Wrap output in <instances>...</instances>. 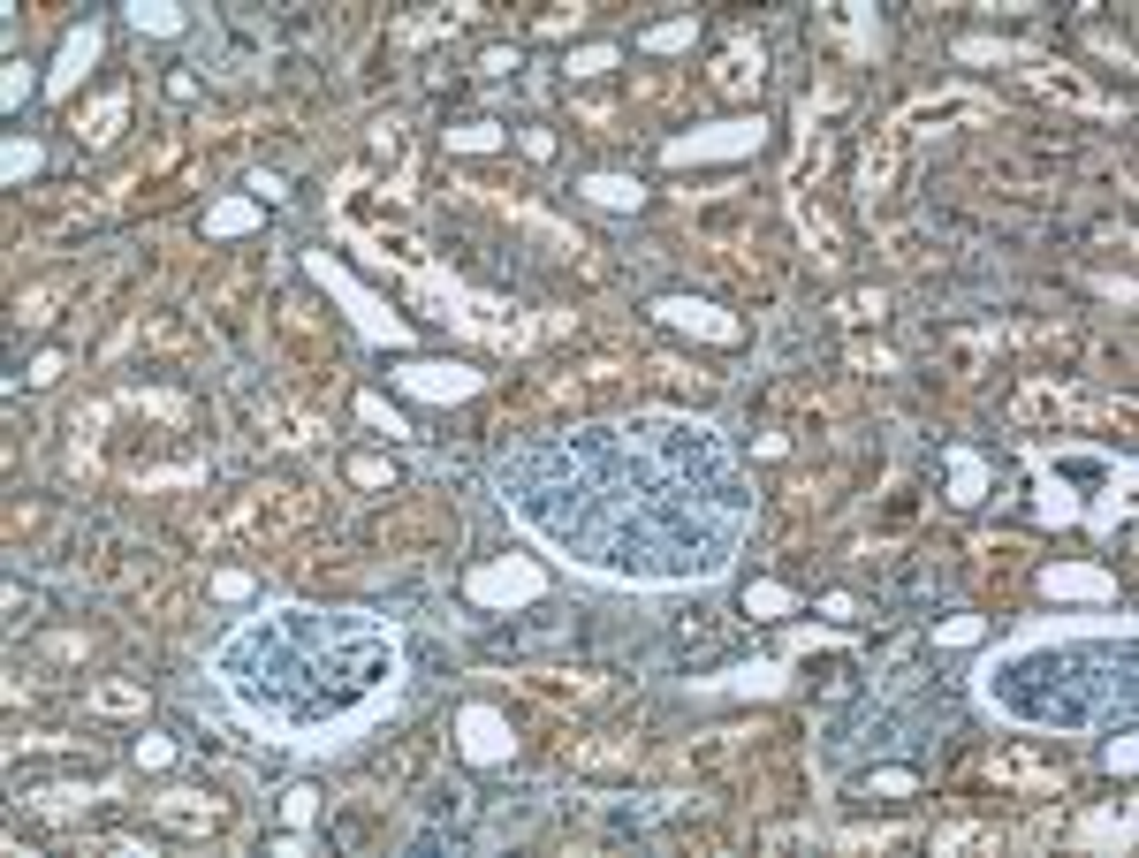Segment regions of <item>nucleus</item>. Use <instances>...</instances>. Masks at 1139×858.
Listing matches in <instances>:
<instances>
[{
    "instance_id": "nucleus-1",
    "label": "nucleus",
    "mask_w": 1139,
    "mask_h": 858,
    "mask_svg": "<svg viewBox=\"0 0 1139 858\" xmlns=\"http://www.w3.org/2000/svg\"><path fill=\"white\" fill-rule=\"evenodd\" d=\"M502 510L608 585H707L753 524V472L707 418H600L494 456Z\"/></svg>"
},
{
    "instance_id": "nucleus-2",
    "label": "nucleus",
    "mask_w": 1139,
    "mask_h": 858,
    "mask_svg": "<svg viewBox=\"0 0 1139 858\" xmlns=\"http://www.w3.org/2000/svg\"><path fill=\"white\" fill-rule=\"evenodd\" d=\"M213 677L252 730L320 752L357 737L395 699L403 639L357 608H266L220 639Z\"/></svg>"
},
{
    "instance_id": "nucleus-3",
    "label": "nucleus",
    "mask_w": 1139,
    "mask_h": 858,
    "mask_svg": "<svg viewBox=\"0 0 1139 858\" xmlns=\"http://www.w3.org/2000/svg\"><path fill=\"white\" fill-rule=\"evenodd\" d=\"M980 699L1018 730H1087L1132 699V615H1041L980 661Z\"/></svg>"
},
{
    "instance_id": "nucleus-4",
    "label": "nucleus",
    "mask_w": 1139,
    "mask_h": 858,
    "mask_svg": "<svg viewBox=\"0 0 1139 858\" xmlns=\"http://www.w3.org/2000/svg\"><path fill=\"white\" fill-rule=\"evenodd\" d=\"M980 115H995V99H988V91L950 85V91H934V99H912V107L888 122V137L912 145V137H927V129H942V122H980Z\"/></svg>"
},
{
    "instance_id": "nucleus-5",
    "label": "nucleus",
    "mask_w": 1139,
    "mask_h": 858,
    "mask_svg": "<svg viewBox=\"0 0 1139 858\" xmlns=\"http://www.w3.org/2000/svg\"><path fill=\"white\" fill-rule=\"evenodd\" d=\"M759 137H767V122H721V129H691V137H676L669 145V160L684 168V160H729V152H753Z\"/></svg>"
},
{
    "instance_id": "nucleus-6",
    "label": "nucleus",
    "mask_w": 1139,
    "mask_h": 858,
    "mask_svg": "<svg viewBox=\"0 0 1139 858\" xmlns=\"http://www.w3.org/2000/svg\"><path fill=\"white\" fill-rule=\"evenodd\" d=\"M312 274H320V282H327V289H335V297L350 304V312H357V327H365L373 343H411V327H403V319H387V312H380V304L365 297V289H357V282L342 274V266H327V258H312Z\"/></svg>"
},
{
    "instance_id": "nucleus-7",
    "label": "nucleus",
    "mask_w": 1139,
    "mask_h": 858,
    "mask_svg": "<svg viewBox=\"0 0 1139 858\" xmlns=\"http://www.w3.org/2000/svg\"><path fill=\"white\" fill-rule=\"evenodd\" d=\"M1117 403H1101V395H1079V387H1055V381H1033L1018 395V418H1109Z\"/></svg>"
},
{
    "instance_id": "nucleus-8",
    "label": "nucleus",
    "mask_w": 1139,
    "mask_h": 858,
    "mask_svg": "<svg viewBox=\"0 0 1139 858\" xmlns=\"http://www.w3.org/2000/svg\"><path fill=\"white\" fill-rule=\"evenodd\" d=\"M654 319H669V327H691V335H707V343H737V335H745L729 312H715V304H699V297H661V304H654Z\"/></svg>"
},
{
    "instance_id": "nucleus-9",
    "label": "nucleus",
    "mask_w": 1139,
    "mask_h": 858,
    "mask_svg": "<svg viewBox=\"0 0 1139 858\" xmlns=\"http://www.w3.org/2000/svg\"><path fill=\"white\" fill-rule=\"evenodd\" d=\"M153 813L168 820V828H183V836H206V828H220V798H206V790H160L153 798Z\"/></svg>"
},
{
    "instance_id": "nucleus-10",
    "label": "nucleus",
    "mask_w": 1139,
    "mask_h": 858,
    "mask_svg": "<svg viewBox=\"0 0 1139 858\" xmlns=\"http://www.w3.org/2000/svg\"><path fill=\"white\" fill-rule=\"evenodd\" d=\"M532 593H540V570L532 562H494V570L471 578V601H532Z\"/></svg>"
},
{
    "instance_id": "nucleus-11",
    "label": "nucleus",
    "mask_w": 1139,
    "mask_h": 858,
    "mask_svg": "<svg viewBox=\"0 0 1139 858\" xmlns=\"http://www.w3.org/2000/svg\"><path fill=\"white\" fill-rule=\"evenodd\" d=\"M456 730H464V752H471V760H509V722L494 714V707H464V722H456Z\"/></svg>"
},
{
    "instance_id": "nucleus-12",
    "label": "nucleus",
    "mask_w": 1139,
    "mask_h": 858,
    "mask_svg": "<svg viewBox=\"0 0 1139 858\" xmlns=\"http://www.w3.org/2000/svg\"><path fill=\"white\" fill-rule=\"evenodd\" d=\"M896 160H904V145L882 129V137L866 145V160H858V190H866V198H882L888 183H896Z\"/></svg>"
},
{
    "instance_id": "nucleus-13",
    "label": "nucleus",
    "mask_w": 1139,
    "mask_h": 858,
    "mask_svg": "<svg viewBox=\"0 0 1139 858\" xmlns=\"http://www.w3.org/2000/svg\"><path fill=\"white\" fill-rule=\"evenodd\" d=\"M39 813H77V806H91V798H107V782H39V790H23Z\"/></svg>"
},
{
    "instance_id": "nucleus-14",
    "label": "nucleus",
    "mask_w": 1139,
    "mask_h": 858,
    "mask_svg": "<svg viewBox=\"0 0 1139 858\" xmlns=\"http://www.w3.org/2000/svg\"><path fill=\"white\" fill-rule=\"evenodd\" d=\"M403 387H411V395H471V387H479V373H449V365H411V373H403Z\"/></svg>"
},
{
    "instance_id": "nucleus-15",
    "label": "nucleus",
    "mask_w": 1139,
    "mask_h": 858,
    "mask_svg": "<svg viewBox=\"0 0 1139 858\" xmlns=\"http://www.w3.org/2000/svg\"><path fill=\"white\" fill-rule=\"evenodd\" d=\"M122 115H129V91L122 85L99 91V99H91V115H85V145H107V137L122 129Z\"/></svg>"
},
{
    "instance_id": "nucleus-16",
    "label": "nucleus",
    "mask_w": 1139,
    "mask_h": 858,
    "mask_svg": "<svg viewBox=\"0 0 1139 858\" xmlns=\"http://www.w3.org/2000/svg\"><path fill=\"white\" fill-rule=\"evenodd\" d=\"M988 775H995V782H1025V790H1055V768L1025 760V752H995V760H988Z\"/></svg>"
},
{
    "instance_id": "nucleus-17",
    "label": "nucleus",
    "mask_w": 1139,
    "mask_h": 858,
    "mask_svg": "<svg viewBox=\"0 0 1139 858\" xmlns=\"http://www.w3.org/2000/svg\"><path fill=\"white\" fill-rule=\"evenodd\" d=\"M61 297H69V274H53V282H39V289H23V297H16V319H23V327H46Z\"/></svg>"
},
{
    "instance_id": "nucleus-18",
    "label": "nucleus",
    "mask_w": 1139,
    "mask_h": 858,
    "mask_svg": "<svg viewBox=\"0 0 1139 858\" xmlns=\"http://www.w3.org/2000/svg\"><path fill=\"white\" fill-rule=\"evenodd\" d=\"M91 53H99V31H91V23H85V31H69V46H61V69H53V91H69V85H77Z\"/></svg>"
},
{
    "instance_id": "nucleus-19",
    "label": "nucleus",
    "mask_w": 1139,
    "mask_h": 858,
    "mask_svg": "<svg viewBox=\"0 0 1139 858\" xmlns=\"http://www.w3.org/2000/svg\"><path fill=\"white\" fill-rule=\"evenodd\" d=\"M715 85L721 91H753L759 85V46H729V53H721V69H715Z\"/></svg>"
},
{
    "instance_id": "nucleus-20",
    "label": "nucleus",
    "mask_w": 1139,
    "mask_h": 858,
    "mask_svg": "<svg viewBox=\"0 0 1139 858\" xmlns=\"http://www.w3.org/2000/svg\"><path fill=\"white\" fill-rule=\"evenodd\" d=\"M1033 85L1049 91V99H1063V107H1087V115H1109V99H1094V91L1079 85V77H1055V69H1033Z\"/></svg>"
},
{
    "instance_id": "nucleus-21",
    "label": "nucleus",
    "mask_w": 1139,
    "mask_h": 858,
    "mask_svg": "<svg viewBox=\"0 0 1139 858\" xmlns=\"http://www.w3.org/2000/svg\"><path fill=\"white\" fill-rule=\"evenodd\" d=\"M972 844L988 851V844H1003V836H995V828H980V820H950V828H934V851H972Z\"/></svg>"
},
{
    "instance_id": "nucleus-22",
    "label": "nucleus",
    "mask_w": 1139,
    "mask_h": 858,
    "mask_svg": "<svg viewBox=\"0 0 1139 858\" xmlns=\"http://www.w3.org/2000/svg\"><path fill=\"white\" fill-rule=\"evenodd\" d=\"M570 760H578V768H623V760H631V744H623V737H592V744H578Z\"/></svg>"
},
{
    "instance_id": "nucleus-23",
    "label": "nucleus",
    "mask_w": 1139,
    "mask_h": 858,
    "mask_svg": "<svg viewBox=\"0 0 1139 858\" xmlns=\"http://www.w3.org/2000/svg\"><path fill=\"white\" fill-rule=\"evenodd\" d=\"M1041 585H1049V593H1109V578H1101V570H1049Z\"/></svg>"
},
{
    "instance_id": "nucleus-24",
    "label": "nucleus",
    "mask_w": 1139,
    "mask_h": 858,
    "mask_svg": "<svg viewBox=\"0 0 1139 858\" xmlns=\"http://www.w3.org/2000/svg\"><path fill=\"white\" fill-rule=\"evenodd\" d=\"M958 61H1033V53H1025V46H1003V39H965Z\"/></svg>"
},
{
    "instance_id": "nucleus-25",
    "label": "nucleus",
    "mask_w": 1139,
    "mask_h": 858,
    "mask_svg": "<svg viewBox=\"0 0 1139 858\" xmlns=\"http://www.w3.org/2000/svg\"><path fill=\"white\" fill-rule=\"evenodd\" d=\"M449 145H456V152H494L502 129H494V122H464V129H449Z\"/></svg>"
},
{
    "instance_id": "nucleus-26",
    "label": "nucleus",
    "mask_w": 1139,
    "mask_h": 858,
    "mask_svg": "<svg viewBox=\"0 0 1139 858\" xmlns=\"http://www.w3.org/2000/svg\"><path fill=\"white\" fill-rule=\"evenodd\" d=\"M137 707H145V699H137L129 684H99V691H91V714H137Z\"/></svg>"
},
{
    "instance_id": "nucleus-27",
    "label": "nucleus",
    "mask_w": 1139,
    "mask_h": 858,
    "mask_svg": "<svg viewBox=\"0 0 1139 858\" xmlns=\"http://www.w3.org/2000/svg\"><path fill=\"white\" fill-rule=\"evenodd\" d=\"M586 190L600 198V206H638V183H623V175H592Z\"/></svg>"
},
{
    "instance_id": "nucleus-28",
    "label": "nucleus",
    "mask_w": 1139,
    "mask_h": 858,
    "mask_svg": "<svg viewBox=\"0 0 1139 858\" xmlns=\"http://www.w3.org/2000/svg\"><path fill=\"white\" fill-rule=\"evenodd\" d=\"M904 836H912V828H844L836 844H844V851H866V844L882 851V844H904Z\"/></svg>"
},
{
    "instance_id": "nucleus-29",
    "label": "nucleus",
    "mask_w": 1139,
    "mask_h": 858,
    "mask_svg": "<svg viewBox=\"0 0 1139 858\" xmlns=\"http://www.w3.org/2000/svg\"><path fill=\"white\" fill-rule=\"evenodd\" d=\"M1132 836V820H1117V813H1094L1087 828H1079V844H1125Z\"/></svg>"
},
{
    "instance_id": "nucleus-30",
    "label": "nucleus",
    "mask_w": 1139,
    "mask_h": 858,
    "mask_svg": "<svg viewBox=\"0 0 1139 858\" xmlns=\"http://www.w3.org/2000/svg\"><path fill=\"white\" fill-rule=\"evenodd\" d=\"M745 615H791V593L783 585H753L745 593Z\"/></svg>"
},
{
    "instance_id": "nucleus-31",
    "label": "nucleus",
    "mask_w": 1139,
    "mask_h": 858,
    "mask_svg": "<svg viewBox=\"0 0 1139 858\" xmlns=\"http://www.w3.org/2000/svg\"><path fill=\"white\" fill-rule=\"evenodd\" d=\"M137 16V31H183V8H168V0H153V8H129Z\"/></svg>"
},
{
    "instance_id": "nucleus-32",
    "label": "nucleus",
    "mask_w": 1139,
    "mask_h": 858,
    "mask_svg": "<svg viewBox=\"0 0 1139 858\" xmlns=\"http://www.w3.org/2000/svg\"><path fill=\"white\" fill-rule=\"evenodd\" d=\"M350 479H357V486H395V464H387V456H357Z\"/></svg>"
},
{
    "instance_id": "nucleus-33",
    "label": "nucleus",
    "mask_w": 1139,
    "mask_h": 858,
    "mask_svg": "<svg viewBox=\"0 0 1139 858\" xmlns=\"http://www.w3.org/2000/svg\"><path fill=\"white\" fill-rule=\"evenodd\" d=\"M91 851H122V858H153L145 836H91Z\"/></svg>"
},
{
    "instance_id": "nucleus-34",
    "label": "nucleus",
    "mask_w": 1139,
    "mask_h": 858,
    "mask_svg": "<svg viewBox=\"0 0 1139 858\" xmlns=\"http://www.w3.org/2000/svg\"><path fill=\"white\" fill-rule=\"evenodd\" d=\"M654 53H676V46H691V23H661V31H646Z\"/></svg>"
},
{
    "instance_id": "nucleus-35",
    "label": "nucleus",
    "mask_w": 1139,
    "mask_h": 858,
    "mask_svg": "<svg viewBox=\"0 0 1139 858\" xmlns=\"http://www.w3.org/2000/svg\"><path fill=\"white\" fill-rule=\"evenodd\" d=\"M570 69H578V77H600V69H616V53H608V46H586V53H570Z\"/></svg>"
},
{
    "instance_id": "nucleus-36",
    "label": "nucleus",
    "mask_w": 1139,
    "mask_h": 858,
    "mask_svg": "<svg viewBox=\"0 0 1139 858\" xmlns=\"http://www.w3.org/2000/svg\"><path fill=\"white\" fill-rule=\"evenodd\" d=\"M844 319H882V289H858V297H844Z\"/></svg>"
},
{
    "instance_id": "nucleus-37",
    "label": "nucleus",
    "mask_w": 1139,
    "mask_h": 858,
    "mask_svg": "<svg viewBox=\"0 0 1139 858\" xmlns=\"http://www.w3.org/2000/svg\"><path fill=\"white\" fill-rule=\"evenodd\" d=\"M137 760H145V768H168L175 744H168V737H137Z\"/></svg>"
},
{
    "instance_id": "nucleus-38",
    "label": "nucleus",
    "mask_w": 1139,
    "mask_h": 858,
    "mask_svg": "<svg viewBox=\"0 0 1139 858\" xmlns=\"http://www.w3.org/2000/svg\"><path fill=\"white\" fill-rule=\"evenodd\" d=\"M244 220H252V206H220V214H213L206 228H213V236H236V228H244Z\"/></svg>"
},
{
    "instance_id": "nucleus-39",
    "label": "nucleus",
    "mask_w": 1139,
    "mask_h": 858,
    "mask_svg": "<svg viewBox=\"0 0 1139 858\" xmlns=\"http://www.w3.org/2000/svg\"><path fill=\"white\" fill-rule=\"evenodd\" d=\"M213 593H220V601H244V593H252V578H244V570H220V578H213Z\"/></svg>"
},
{
    "instance_id": "nucleus-40",
    "label": "nucleus",
    "mask_w": 1139,
    "mask_h": 858,
    "mask_svg": "<svg viewBox=\"0 0 1139 858\" xmlns=\"http://www.w3.org/2000/svg\"><path fill=\"white\" fill-rule=\"evenodd\" d=\"M31 168H39V145H8V175L23 183V175H31Z\"/></svg>"
},
{
    "instance_id": "nucleus-41",
    "label": "nucleus",
    "mask_w": 1139,
    "mask_h": 858,
    "mask_svg": "<svg viewBox=\"0 0 1139 858\" xmlns=\"http://www.w3.org/2000/svg\"><path fill=\"white\" fill-rule=\"evenodd\" d=\"M365 418H373V426H387V433H403V418H395V411H387L380 395H365Z\"/></svg>"
}]
</instances>
